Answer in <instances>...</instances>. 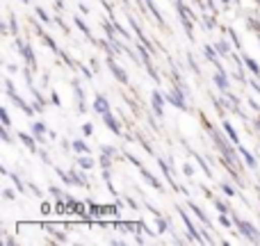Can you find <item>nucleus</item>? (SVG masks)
I'll list each match as a JSON object with an SVG mask.
<instances>
[{
	"label": "nucleus",
	"mask_w": 260,
	"mask_h": 246,
	"mask_svg": "<svg viewBox=\"0 0 260 246\" xmlns=\"http://www.w3.org/2000/svg\"><path fill=\"white\" fill-rule=\"evenodd\" d=\"M27 189H30V192H32V194H35V196H37V198H41V196H44V192H41V189H39V187H37V185H32V183H30V185H27Z\"/></svg>",
	"instance_id": "nucleus-37"
},
{
	"label": "nucleus",
	"mask_w": 260,
	"mask_h": 246,
	"mask_svg": "<svg viewBox=\"0 0 260 246\" xmlns=\"http://www.w3.org/2000/svg\"><path fill=\"white\" fill-rule=\"evenodd\" d=\"M242 62H244V66H247L249 71L253 73V76L260 78V64L256 62V59H253V57H249V55H242Z\"/></svg>",
	"instance_id": "nucleus-19"
},
{
	"label": "nucleus",
	"mask_w": 260,
	"mask_h": 246,
	"mask_svg": "<svg viewBox=\"0 0 260 246\" xmlns=\"http://www.w3.org/2000/svg\"><path fill=\"white\" fill-rule=\"evenodd\" d=\"M219 224L224 226V228H231V226H233V219H231L229 215H219Z\"/></svg>",
	"instance_id": "nucleus-33"
},
{
	"label": "nucleus",
	"mask_w": 260,
	"mask_h": 246,
	"mask_svg": "<svg viewBox=\"0 0 260 246\" xmlns=\"http://www.w3.org/2000/svg\"><path fill=\"white\" fill-rule=\"evenodd\" d=\"M215 48H217V53L221 55V57H231V46H229V41H224V39H219V41H215Z\"/></svg>",
	"instance_id": "nucleus-22"
},
{
	"label": "nucleus",
	"mask_w": 260,
	"mask_h": 246,
	"mask_svg": "<svg viewBox=\"0 0 260 246\" xmlns=\"http://www.w3.org/2000/svg\"><path fill=\"white\" fill-rule=\"evenodd\" d=\"M165 100L167 98L157 89L151 94V108H153V114H155L157 119H165Z\"/></svg>",
	"instance_id": "nucleus-8"
},
{
	"label": "nucleus",
	"mask_w": 260,
	"mask_h": 246,
	"mask_svg": "<svg viewBox=\"0 0 260 246\" xmlns=\"http://www.w3.org/2000/svg\"><path fill=\"white\" fill-rule=\"evenodd\" d=\"M76 164L80 166V169H85V171H91L96 166V160L91 157V153H85V155H78L76 157Z\"/></svg>",
	"instance_id": "nucleus-13"
},
{
	"label": "nucleus",
	"mask_w": 260,
	"mask_h": 246,
	"mask_svg": "<svg viewBox=\"0 0 260 246\" xmlns=\"http://www.w3.org/2000/svg\"><path fill=\"white\" fill-rule=\"evenodd\" d=\"M187 207H189V210H192V212H194V215H197V219H199V221H201V224H203V226H206V228H210V226H212V221H210V219H208V215H206V212H203V210H201V207H199V205H197V203H192V201H189V203H187Z\"/></svg>",
	"instance_id": "nucleus-15"
},
{
	"label": "nucleus",
	"mask_w": 260,
	"mask_h": 246,
	"mask_svg": "<svg viewBox=\"0 0 260 246\" xmlns=\"http://www.w3.org/2000/svg\"><path fill=\"white\" fill-rule=\"evenodd\" d=\"M226 32H229V34H231V39H233V44L238 46V50H240V39H238V34H235V30H231V27H229V30H226Z\"/></svg>",
	"instance_id": "nucleus-38"
},
{
	"label": "nucleus",
	"mask_w": 260,
	"mask_h": 246,
	"mask_svg": "<svg viewBox=\"0 0 260 246\" xmlns=\"http://www.w3.org/2000/svg\"><path fill=\"white\" fill-rule=\"evenodd\" d=\"M9 27H12V34H18V27H16V18L9 16Z\"/></svg>",
	"instance_id": "nucleus-39"
},
{
	"label": "nucleus",
	"mask_w": 260,
	"mask_h": 246,
	"mask_svg": "<svg viewBox=\"0 0 260 246\" xmlns=\"http://www.w3.org/2000/svg\"><path fill=\"white\" fill-rule=\"evenodd\" d=\"M256 128H258V132H260V114H258V119H256Z\"/></svg>",
	"instance_id": "nucleus-46"
},
{
	"label": "nucleus",
	"mask_w": 260,
	"mask_h": 246,
	"mask_svg": "<svg viewBox=\"0 0 260 246\" xmlns=\"http://www.w3.org/2000/svg\"><path fill=\"white\" fill-rule=\"evenodd\" d=\"M91 110H94V112H99L101 117H103V114H108V112H112V110H110V100L105 98L103 94H96V96H94V103H91Z\"/></svg>",
	"instance_id": "nucleus-9"
},
{
	"label": "nucleus",
	"mask_w": 260,
	"mask_h": 246,
	"mask_svg": "<svg viewBox=\"0 0 260 246\" xmlns=\"http://www.w3.org/2000/svg\"><path fill=\"white\" fill-rule=\"evenodd\" d=\"M183 173L187 175V178H192V175L197 173V169H194V166L189 164V162H185V164H183Z\"/></svg>",
	"instance_id": "nucleus-32"
},
{
	"label": "nucleus",
	"mask_w": 260,
	"mask_h": 246,
	"mask_svg": "<svg viewBox=\"0 0 260 246\" xmlns=\"http://www.w3.org/2000/svg\"><path fill=\"white\" fill-rule=\"evenodd\" d=\"M99 162H101V166H103V169H110V166H112V157H110V155H101Z\"/></svg>",
	"instance_id": "nucleus-31"
},
{
	"label": "nucleus",
	"mask_w": 260,
	"mask_h": 246,
	"mask_svg": "<svg viewBox=\"0 0 260 246\" xmlns=\"http://www.w3.org/2000/svg\"><path fill=\"white\" fill-rule=\"evenodd\" d=\"M5 94H7L9 98H12L14 103H16V108H21V110H23V114H25V117H35L37 110H35V108H30V105H27L25 100H23L21 96L16 94V89H14V82L9 80V78H5Z\"/></svg>",
	"instance_id": "nucleus-2"
},
{
	"label": "nucleus",
	"mask_w": 260,
	"mask_h": 246,
	"mask_svg": "<svg viewBox=\"0 0 260 246\" xmlns=\"http://www.w3.org/2000/svg\"><path fill=\"white\" fill-rule=\"evenodd\" d=\"M7 71H9V76H14V73H18V66L16 64H7Z\"/></svg>",
	"instance_id": "nucleus-44"
},
{
	"label": "nucleus",
	"mask_w": 260,
	"mask_h": 246,
	"mask_svg": "<svg viewBox=\"0 0 260 246\" xmlns=\"http://www.w3.org/2000/svg\"><path fill=\"white\" fill-rule=\"evenodd\" d=\"M78 7H80V12H82V14H91V9H89V7H87V5H85V3H80V5H78Z\"/></svg>",
	"instance_id": "nucleus-45"
},
{
	"label": "nucleus",
	"mask_w": 260,
	"mask_h": 246,
	"mask_svg": "<svg viewBox=\"0 0 260 246\" xmlns=\"http://www.w3.org/2000/svg\"><path fill=\"white\" fill-rule=\"evenodd\" d=\"M7 178H12L14 187H16V189H18V192H21V194H25V185H23V180H21V178H18V175H16V173H9V175H7Z\"/></svg>",
	"instance_id": "nucleus-26"
},
{
	"label": "nucleus",
	"mask_w": 260,
	"mask_h": 246,
	"mask_svg": "<svg viewBox=\"0 0 260 246\" xmlns=\"http://www.w3.org/2000/svg\"><path fill=\"white\" fill-rule=\"evenodd\" d=\"M212 80H215V85H217V89L219 91H231V80H229V76H226V71H224V66L221 64H217V71H215V76H212Z\"/></svg>",
	"instance_id": "nucleus-5"
},
{
	"label": "nucleus",
	"mask_w": 260,
	"mask_h": 246,
	"mask_svg": "<svg viewBox=\"0 0 260 246\" xmlns=\"http://www.w3.org/2000/svg\"><path fill=\"white\" fill-rule=\"evenodd\" d=\"M203 55H206V59H208V62H212V64H215V66H217V64H219V59H217V55H219V53H217V48H215V46H203Z\"/></svg>",
	"instance_id": "nucleus-21"
},
{
	"label": "nucleus",
	"mask_w": 260,
	"mask_h": 246,
	"mask_svg": "<svg viewBox=\"0 0 260 246\" xmlns=\"http://www.w3.org/2000/svg\"><path fill=\"white\" fill-rule=\"evenodd\" d=\"M50 100H53V105H55V108H62V100H59V96L55 94V91H53V94H50Z\"/></svg>",
	"instance_id": "nucleus-40"
},
{
	"label": "nucleus",
	"mask_w": 260,
	"mask_h": 246,
	"mask_svg": "<svg viewBox=\"0 0 260 246\" xmlns=\"http://www.w3.org/2000/svg\"><path fill=\"white\" fill-rule=\"evenodd\" d=\"M0 119H3V125H5V128H9V125H12V119H9L7 108H0Z\"/></svg>",
	"instance_id": "nucleus-28"
},
{
	"label": "nucleus",
	"mask_w": 260,
	"mask_h": 246,
	"mask_svg": "<svg viewBox=\"0 0 260 246\" xmlns=\"http://www.w3.org/2000/svg\"><path fill=\"white\" fill-rule=\"evenodd\" d=\"M103 123H105V128H108V130H112V132H114V134H123L121 125H119V121H117V117H114V114H112V112L103 114Z\"/></svg>",
	"instance_id": "nucleus-12"
},
{
	"label": "nucleus",
	"mask_w": 260,
	"mask_h": 246,
	"mask_svg": "<svg viewBox=\"0 0 260 246\" xmlns=\"http://www.w3.org/2000/svg\"><path fill=\"white\" fill-rule=\"evenodd\" d=\"M48 194L55 198V201H59V203H62V201H67V196H69V194H64L62 189H59V187H55V185H50V187H48Z\"/></svg>",
	"instance_id": "nucleus-24"
},
{
	"label": "nucleus",
	"mask_w": 260,
	"mask_h": 246,
	"mask_svg": "<svg viewBox=\"0 0 260 246\" xmlns=\"http://www.w3.org/2000/svg\"><path fill=\"white\" fill-rule=\"evenodd\" d=\"M221 130H224L226 137H229L231 142H233L235 146H238V144H240V134H238V130L233 128V123H231V121H221Z\"/></svg>",
	"instance_id": "nucleus-18"
},
{
	"label": "nucleus",
	"mask_w": 260,
	"mask_h": 246,
	"mask_svg": "<svg viewBox=\"0 0 260 246\" xmlns=\"http://www.w3.org/2000/svg\"><path fill=\"white\" fill-rule=\"evenodd\" d=\"M235 148H238V153H240V155L244 157V164H247L249 169H256V166H258V160H256V157H253L251 153H249L247 148L242 146V144H238V146H235Z\"/></svg>",
	"instance_id": "nucleus-16"
},
{
	"label": "nucleus",
	"mask_w": 260,
	"mask_h": 246,
	"mask_svg": "<svg viewBox=\"0 0 260 246\" xmlns=\"http://www.w3.org/2000/svg\"><path fill=\"white\" fill-rule=\"evenodd\" d=\"M165 98L169 100L171 105H174V108H178V110H187V105H185V98H183V89H180V87H174V89L171 91H167L165 94Z\"/></svg>",
	"instance_id": "nucleus-6"
},
{
	"label": "nucleus",
	"mask_w": 260,
	"mask_h": 246,
	"mask_svg": "<svg viewBox=\"0 0 260 246\" xmlns=\"http://www.w3.org/2000/svg\"><path fill=\"white\" fill-rule=\"evenodd\" d=\"M73 91H76V96H78V112H80V114H85V112H87L85 91H82V87H80V82H78V80H73Z\"/></svg>",
	"instance_id": "nucleus-14"
},
{
	"label": "nucleus",
	"mask_w": 260,
	"mask_h": 246,
	"mask_svg": "<svg viewBox=\"0 0 260 246\" xmlns=\"http://www.w3.org/2000/svg\"><path fill=\"white\" fill-rule=\"evenodd\" d=\"M258 3H260V0H258Z\"/></svg>",
	"instance_id": "nucleus-49"
},
{
	"label": "nucleus",
	"mask_w": 260,
	"mask_h": 246,
	"mask_svg": "<svg viewBox=\"0 0 260 246\" xmlns=\"http://www.w3.org/2000/svg\"><path fill=\"white\" fill-rule=\"evenodd\" d=\"M0 139H3L5 144H14V142H12V137H9V132H7V128H5V125H3V128H0Z\"/></svg>",
	"instance_id": "nucleus-35"
},
{
	"label": "nucleus",
	"mask_w": 260,
	"mask_h": 246,
	"mask_svg": "<svg viewBox=\"0 0 260 246\" xmlns=\"http://www.w3.org/2000/svg\"><path fill=\"white\" fill-rule=\"evenodd\" d=\"M82 134H85V137H91V134H94V123H85V125H82Z\"/></svg>",
	"instance_id": "nucleus-36"
},
{
	"label": "nucleus",
	"mask_w": 260,
	"mask_h": 246,
	"mask_svg": "<svg viewBox=\"0 0 260 246\" xmlns=\"http://www.w3.org/2000/svg\"><path fill=\"white\" fill-rule=\"evenodd\" d=\"M126 203H128V207H133V210H137V201H135V198H130V196H126Z\"/></svg>",
	"instance_id": "nucleus-42"
},
{
	"label": "nucleus",
	"mask_w": 260,
	"mask_h": 246,
	"mask_svg": "<svg viewBox=\"0 0 260 246\" xmlns=\"http://www.w3.org/2000/svg\"><path fill=\"white\" fill-rule=\"evenodd\" d=\"M35 14H37V16H39V21H44V23H46V25H50V23H55L53 18H50L48 14H46V9H44V7H39V5H37V7H35Z\"/></svg>",
	"instance_id": "nucleus-25"
},
{
	"label": "nucleus",
	"mask_w": 260,
	"mask_h": 246,
	"mask_svg": "<svg viewBox=\"0 0 260 246\" xmlns=\"http://www.w3.org/2000/svg\"><path fill=\"white\" fill-rule=\"evenodd\" d=\"M221 3H224V5H229V3H231V0H221Z\"/></svg>",
	"instance_id": "nucleus-48"
},
{
	"label": "nucleus",
	"mask_w": 260,
	"mask_h": 246,
	"mask_svg": "<svg viewBox=\"0 0 260 246\" xmlns=\"http://www.w3.org/2000/svg\"><path fill=\"white\" fill-rule=\"evenodd\" d=\"M101 153H103V155L114 157V155H117V148H114V146H101Z\"/></svg>",
	"instance_id": "nucleus-34"
},
{
	"label": "nucleus",
	"mask_w": 260,
	"mask_h": 246,
	"mask_svg": "<svg viewBox=\"0 0 260 246\" xmlns=\"http://www.w3.org/2000/svg\"><path fill=\"white\" fill-rule=\"evenodd\" d=\"M18 142H23V146H25L30 153H35V155H37V153H39V146H37V144H39V142H37V137H35V134L18 132Z\"/></svg>",
	"instance_id": "nucleus-10"
},
{
	"label": "nucleus",
	"mask_w": 260,
	"mask_h": 246,
	"mask_svg": "<svg viewBox=\"0 0 260 246\" xmlns=\"http://www.w3.org/2000/svg\"><path fill=\"white\" fill-rule=\"evenodd\" d=\"M126 160H130V162H133L135 166H139V169H142V162H139V160H137V157H135V155H130V153H126Z\"/></svg>",
	"instance_id": "nucleus-41"
},
{
	"label": "nucleus",
	"mask_w": 260,
	"mask_h": 246,
	"mask_svg": "<svg viewBox=\"0 0 260 246\" xmlns=\"http://www.w3.org/2000/svg\"><path fill=\"white\" fill-rule=\"evenodd\" d=\"M108 68H110V73H112V76L121 82V85H128V73L123 71L121 64H117V59L110 57V55H108Z\"/></svg>",
	"instance_id": "nucleus-7"
},
{
	"label": "nucleus",
	"mask_w": 260,
	"mask_h": 246,
	"mask_svg": "<svg viewBox=\"0 0 260 246\" xmlns=\"http://www.w3.org/2000/svg\"><path fill=\"white\" fill-rule=\"evenodd\" d=\"M139 171H142V178H144V180H146V183H148V185H151V187H153V189H157V192H162V189H165V185H162V183H160V180H157V178H155V175H153V173H151V171H146V169H144V166H142V169H139Z\"/></svg>",
	"instance_id": "nucleus-17"
},
{
	"label": "nucleus",
	"mask_w": 260,
	"mask_h": 246,
	"mask_svg": "<svg viewBox=\"0 0 260 246\" xmlns=\"http://www.w3.org/2000/svg\"><path fill=\"white\" fill-rule=\"evenodd\" d=\"M212 201H215V207H217V212H219V215H231V207L226 205L224 201H219V198H212Z\"/></svg>",
	"instance_id": "nucleus-27"
},
{
	"label": "nucleus",
	"mask_w": 260,
	"mask_h": 246,
	"mask_svg": "<svg viewBox=\"0 0 260 246\" xmlns=\"http://www.w3.org/2000/svg\"><path fill=\"white\" fill-rule=\"evenodd\" d=\"M73 23H76V25L78 27H80V30H82V34H85L87 37V39H91V44H96V39H94V34H91V30H89V27H87V23L85 21H82V18H73Z\"/></svg>",
	"instance_id": "nucleus-23"
},
{
	"label": "nucleus",
	"mask_w": 260,
	"mask_h": 246,
	"mask_svg": "<svg viewBox=\"0 0 260 246\" xmlns=\"http://www.w3.org/2000/svg\"><path fill=\"white\" fill-rule=\"evenodd\" d=\"M48 132H50V130L46 128L44 121H35V123H32V134L37 137V142H39V144H46V134H48Z\"/></svg>",
	"instance_id": "nucleus-11"
},
{
	"label": "nucleus",
	"mask_w": 260,
	"mask_h": 246,
	"mask_svg": "<svg viewBox=\"0 0 260 246\" xmlns=\"http://www.w3.org/2000/svg\"><path fill=\"white\" fill-rule=\"evenodd\" d=\"M219 189H221V192L226 194V196H235V189L231 187L229 183H219Z\"/></svg>",
	"instance_id": "nucleus-30"
},
{
	"label": "nucleus",
	"mask_w": 260,
	"mask_h": 246,
	"mask_svg": "<svg viewBox=\"0 0 260 246\" xmlns=\"http://www.w3.org/2000/svg\"><path fill=\"white\" fill-rule=\"evenodd\" d=\"M3 198H5V201H9V203H12V201H16V194H14V189L5 187V189H3Z\"/></svg>",
	"instance_id": "nucleus-29"
},
{
	"label": "nucleus",
	"mask_w": 260,
	"mask_h": 246,
	"mask_svg": "<svg viewBox=\"0 0 260 246\" xmlns=\"http://www.w3.org/2000/svg\"><path fill=\"white\" fill-rule=\"evenodd\" d=\"M231 219H233V226L238 228V233H242L244 237L249 239V242H258V244H260V230L251 224V221L240 219V217L235 215V212H231Z\"/></svg>",
	"instance_id": "nucleus-1"
},
{
	"label": "nucleus",
	"mask_w": 260,
	"mask_h": 246,
	"mask_svg": "<svg viewBox=\"0 0 260 246\" xmlns=\"http://www.w3.org/2000/svg\"><path fill=\"white\" fill-rule=\"evenodd\" d=\"M176 210H178V215H180V219H183V224H185V228H187V235H189V239H192V242H206V239H203V233L201 230L197 228V226L192 224V219H189V215L187 212L183 210V207H176Z\"/></svg>",
	"instance_id": "nucleus-3"
},
{
	"label": "nucleus",
	"mask_w": 260,
	"mask_h": 246,
	"mask_svg": "<svg viewBox=\"0 0 260 246\" xmlns=\"http://www.w3.org/2000/svg\"><path fill=\"white\" fill-rule=\"evenodd\" d=\"M249 108H251L253 112H260V105H258V103H256V100H253V98H249Z\"/></svg>",
	"instance_id": "nucleus-43"
},
{
	"label": "nucleus",
	"mask_w": 260,
	"mask_h": 246,
	"mask_svg": "<svg viewBox=\"0 0 260 246\" xmlns=\"http://www.w3.org/2000/svg\"><path fill=\"white\" fill-rule=\"evenodd\" d=\"M73 153H78V155H85V153H91L89 144L85 142V139H73Z\"/></svg>",
	"instance_id": "nucleus-20"
},
{
	"label": "nucleus",
	"mask_w": 260,
	"mask_h": 246,
	"mask_svg": "<svg viewBox=\"0 0 260 246\" xmlns=\"http://www.w3.org/2000/svg\"><path fill=\"white\" fill-rule=\"evenodd\" d=\"M16 48H18V53L23 55V59L27 62V66H30L32 71H37V55H35V48H32L30 44H25L23 39H18V37H16Z\"/></svg>",
	"instance_id": "nucleus-4"
},
{
	"label": "nucleus",
	"mask_w": 260,
	"mask_h": 246,
	"mask_svg": "<svg viewBox=\"0 0 260 246\" xmlns=\"http://www.w3.org/2000/svg\"><path fill=\"white\" fill-rule=\"evenodd\" d=\"M21 3H23V5H30V0H21Z\"/></svg>",
	"instance_id": "nucleus-47"
}]
</instances>
